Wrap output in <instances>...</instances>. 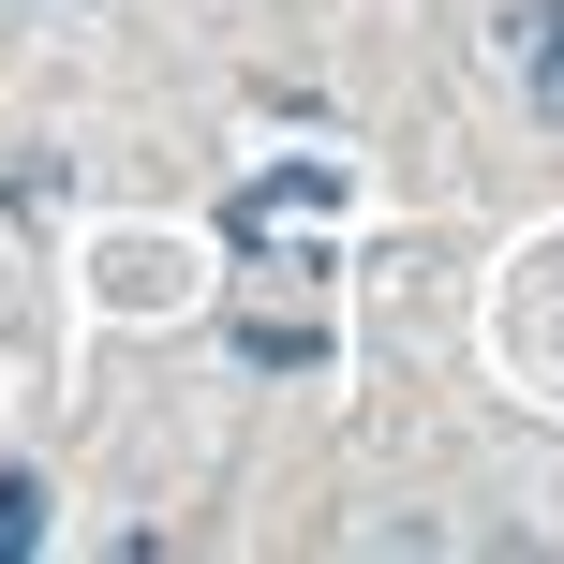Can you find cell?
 Listing matches in <instances>:
<instances>
[{
  "label": "cell",
  "mask_w": 564,
  "mask_h": 564,
  "mask_svg": "<svg viewBox=\"0 0 564 564\" xmlns=\"http://www.w3.org/2000/svg\"><path fill=\"white\" fill-rule=\"evenodd\" d=\"M520 75H535V119H564V15L535 30V45H520Z\"/></svg>",
  "instance_id": "277c9868"
},
{
  "label": "cell",
  "mask_w": 564,
  "mask_h": 564,
  "mask_svg": "<svg viewBox=\"0 0 564 564\" xmlns=\"http://www.w3.org/2000/svg\"><path fill=\"white\" fill-rule=\"evenodd\" d=\"M238 357L253 371H327V312H238Z\"/></svg>",
  "instance_id": "7a4b0ae2"
},
{
  "label": "cell",
  "mask_w": 564,
  "mask_h": 564,
  "mask_svg": "<svg viewBox=\"0 0 564 564\" xmlns=\"http://www.w3.org/2000/svg\"><path fill=\"white\" fill-rule=\"evenodd\" d=\"M327 208H341V178H327V164H297V178H253L224 224L253 238V253H268V238H297V253H312V238H327Z\"/></svg>",
  "instance_id": "6da1fadb"
},
{
  "label": "cell",
  "mask_w": 564,
  "mask_h": 564,
  "mask_svg": "<svg viewBox=\"0 0 564 564\" xmlns=\"http://www.w3.org/2000/svg\"><path fill=\"white\" fill-rule=\"evenodd\" d=\"M45 550V476H0V564Z\"/></svg>",
  "instance_id": "3957f363"
}]
</instances>
